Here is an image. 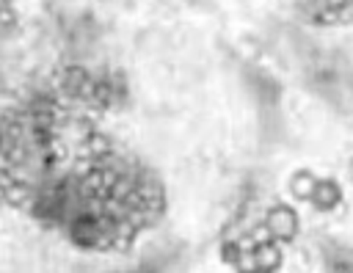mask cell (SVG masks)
I'll use <instances>...</instances> for the list:
<instances>
[{
  "instance_id": "obj_2",
  "label": "cell",
  "mask_w": 353,
  "mask_h": 273,
  "mask_svg": "<svg viewBox=\"0 0 353 273\" xmlns=\"http://www.w3.org/2000/svg\"><path fill=\"white\" fill-rule=\"evenodd\" d=\"M254 262H256V273H276L284 265L281 245L276 240H265V243L254 245Z\"/></svg>"
},
{
  "instance_id": "obj_5",
  "label": "cell",
  "mask_w": 353,
  "mask_h": 273,
  "mask_svg": "<svg viewBox=\"0 0 353 273\" xmlns=\"http://www.w3.org/2000/svg\"><path fill=\"white\" fill-rule=\"evenodd\" d=\"M234 267L237 273H256V262H254V251H234Z\"/></svg>"
},
{
  "instance_id": "obj_4",
  "label": "cell",
  "mask_w": 353,
  "mask_h": 273,
  "mask_svg": "<svg viewBox=\"0 0 353 273\" xmlns=\"http://www.w3.org/2000/svg\"><path fill=\"white\" fill-rule=\"evenodd\" d=\"M317 174L314 171H295L292 176H290V193L295 196V199H301V201H309L312 199V193H314V188H317Z\"/></svg>"
},
{
  "instance_id": "obj_1",
  "label": "cell",
  "mask_w": 353,
  "mask_h": 273,
  "mask_svg": "<svg viewBox=\"0 0 353 273\" xmlns=\"http://www.w3.org/2000/svg\"><path fill=\"white\" fill-rule=\"evenodd\" d=\"M262 223H265L270 240H276V243H290V240H295V237H298V229H301L298 212H295L292 207H287V204L270 207V210L265 212Z\"/></svg>"
},
{
  "instance_id": "obj_3",
  "label": "cell",
  "mask_w": 353,
  "mask_h": 273,
  "mask_svg": "<svg viewBox=\"0 0 353 273\" xmlns=\"http://www.w3.org/2000/svg\"><path fill=\"white\" fill-rule=\"evenodd\" d=\"M339 199H342V193H339V185H336L334 179H317V188H314V193H312L309 201H312L317 210L331 212L334 207H339Z\"/></svg>"
}]
</instances>
